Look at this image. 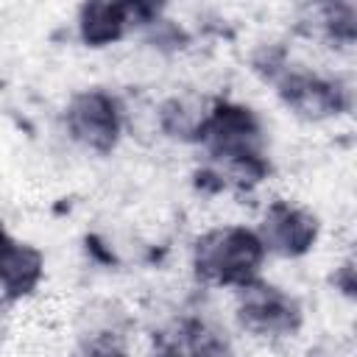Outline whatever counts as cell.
Segmentation results:
<instances>
[{
    "mask_svg": "<svg viewBox=\"0 0 357 357\" xmlns=\"http://www.w3.org/2000/svg\"><path fill=\"white\" fill-rule=\"evenodd\" d=\"M201 165L195 184L206 195L218 192H254L271 173V131L257 106L231 95H215L201 139Z\"/></svg>",
    "mask_w": 357,
    "mask_h": 357,
    "instance_id": "cell-1",
    "label": "cell"
},
{
    "mask_svg": "<svg viewBox=\"0 0 357 357\" xmlns=\"http://www.w3.org/2000/svg\"><path fill=\"white\" fill-rule=\"evenodd\" d=\"M192 279L206 290L234 293L265 276L268 254L257 237L254 223L226 220L201 229L187 251Z\"/></svg>",
    "mask_w": 357,
    "mask_h": 357,
    "instance_id": "cell-2",
    "label": "cell"
},
{
    "mask_svg": "<svg viewBox=\"0 0 357 357\" xmlns=\"http://www.w3.org/2000/svg\"><path fill=\"white\" fill-rule=\"evenodd\" d=\"M61 134L86 156L106 159L120 151L131 128V112L120 92L103 84L73 89L59 109Z\"/></svg>",
    "mask_w": 357,
    "mask_h": 357,
    "instance_id": "cell-3",
    "label": "cell"
},
{
    "mask_svg": "<svg viewBox=\"0 0 357 357\" xmlns=\"http://www.w3.org/2000/svg\"><path fill=\"white\" fill-rule=\"evenodd\" d=\"M276 103L298 123L324 126L349 117L354 109V86L335 70L290 61L271 84Z\"/></svg>",
    "mask_w": 357,
    "mask_h": 357,
    "instance_id": "cell-4",
    "label": "cell"
},
{
    "mask_svg": "<svg viewBox=\"0 0 357 357\" xmlns=\"http://www.w3.org/2000/svg\"><path fill=\"white\" fill-rule=\"evenodd\" d=\"M231 321L248 340L279 346L301 335L307 324L304 301L284 284L259 276L231 293Z\"/></svg>",
    "mask_w": 357,
    "mask_h": 357,
    "instance_id": "cell-5",
    "label": "cell"
},
{
    "mask_svg": "<svg viewBox=\"0 0 357 357\" xmlns=\"http://www.w3.org/2000/svg\"><path fill=\"white\" fill-rule=\"evenodd\" d=\"M257 237L268 254V259L282 262H301L310 254H315L324 223L321 215L293 198H271L259 209V218L254 223Z\"/></svg>",
    "mask_w": 357,
    "mask_h": 357,
    "instance_id": "cell-6",
    "label": "cell"
},
{
    "mask_svg": "<svg viewBox=\"0 0 357 357\" xmlns=\"http://www.w3.org/2000/svg\"><path fill=\"white\" fill-rule=\"evenodd\" d=\"M162 8V3L148 0H86L73 14V36L92 53L112 50L137 39Z\"/></svg>",
    "mask_w": 357,
    "mask_h": 357,
    "instance_id": "cell-7",
    "label": "cell"
},
{
    "mask_svg": "<svg viewBox=\"0 0 357 357\" xmlns=\"http://www.w3.org/2000/svg\"><path fill=\"white\" fill-rule=\"evenodd\" d=\"M153 357H231L229 332L201 310H181L151 335Z\"/></svg>",
    "mask_w": 357,
    "mask_h": 357,
    "instance_id": "cell-8",
    "label": "cell"
},
{
    "mask_svg": "<svg viewBox=\"0 0 357 357\" xmlns=\"http://www.w3.org/2000/svg\"><path fill=\"white\" fill-rule=\"evenodd\" d=\"M47 279V254L17 234H6L0 240V296L3 301L20 304L39 293Z\"/></svg>",
    "mask_w": 357,
    "mask_h": 357,
    "instance_id": "cell-9",
    "label": "cell"
},
{
    "mask_svg": "<svg viewBox=\"0 0 357 357\" xmlns=\"http://www.w3.org/2000/svg\"><path fill=\"white\" fill-rule=\"evenodd\" d=\"M215 95H206L201 89H176L165 95L153 106V128L162 139L173 145H190L195 148L209 114Z\"/></svg>",
    "mask_w": 357,
    "mask_h": 357,
    "instance_id": "cell-10",
    "label": "cell"
},
{
    "mask_svg": "<svg viewBox=\"0 0 357 357\" xmlns=\"http://www.w3.org/2000/svg\"><path fill=\"white\" fill-rule=\"evenodd\" d=\"M131 315L114 298H92L78 310V340H128Z\"/></svg>",
    "mask_w": 357,
    "mask_h": 357,
    "instance_id": "cell-11",
    "label": "cell"
},
{
    "mask_svg": "<svg viewBox=\"0 0 357 357\" xmlns=\"http://www.w3.org/2000/svg\"><path fill=\"white\" fill-rule=\"evenodd\" d=\"M310 31L332 50H351L357 42V6L329 0L310 8Z\"/></svg>",
    "mask_w": 357,
    "mask_h": 357,
    "instance_id": "cell-12",
    "label": "cell"
},
{
    "mask_svg": "<svg viewBox=\"0 0 357 357\" xmlns=\"http://www.w3.org/2000/svg\"><path fill=\"white\" fill-rule=\"evenodd\" d=\"M293 61V53L284 47V42H276V39H265V42H257L248 53V70L268 86L287 64Z\"/></svg>",
    "mask_w": 357,
    "mask_h": 357,
    "instance_id": "cell-13",
    "label": "cell"
},
{
    "mask_svg": "<svg viewBox=\"0 0 357 357\" xmlns=\"http://www.w3.org/2000/svg\"><path fill=\"white\" fill-rule=\"evenodd\" d=\"M73 357H131L126 340H78Z\"/></svg>",
    "mask_w": 357,
    "mask_h": 357,
    "instance_id": "cell-14",
    "label": "cell"
},
{
    "mask_svg": "<svg viewBox=\"0 0 357 357\" xmlns=\"http://www.w3.org/2000/svg\"><path fill=\"white\" fill-rule=\"evenodd\" d=\"M332 282H335V290H337V293H343L346 298H351V296H354L357 279H354V259H351V257H346V259L335 268Z\"/></svg>",
    "mask_w": 357,
    "mask_h": 357,
    "instance_id": "cell-15",
    "label": "cell"
},
{
    "mask_svg": "<svg viewBox=\"0 0 357 357\" xmlns=\"http://www.w3.org/2000/svg\"><path fill=\"white\" fill-rule=\"evenodd\" d=\"M298 357H337L335 351H326V349H307V351H301Z\"/></svg>",
    "mask_w": 357,
    "mask_h": 357,
    "instance_id": "cell-16",
    "label": "cell"
},
{
    "mask_svg": "<svg viewBox=\"0 0 357 357\" xmlns=\"http://www.w3.org/2000/svg\"><path fill=\"white\" fill-rule=\"evenodd\" d=\"M8 234V226H6V220H3V215H0V240Z\"/></svg>",
    "mask_w": 357,
    "mask_h": 357,
    "instance_id": "cell-17",
    "label": "cell"
},
{
    "mask_svg": "<svg viewBox=\"0 0 357 357\" xmlns=\"http://www.w3.org/2000/svg\"><path fill=\"white\" fill-rule=\"evenodd\" d=\"M6 307H8V304H6V301H3V296H0V318H3V312H6Z\"/></svg>",
    "mask_w": 357,
    "mask_h": 357,
    "instance_id": "cell-18",
    "label": "cell"
}]
</instances>
